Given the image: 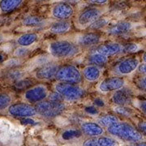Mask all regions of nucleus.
<instances>
[{
	"mask_svg": "<svg viewBox=\"0 0 146 146\" xmlns=\"http://www.w3.org/2000/svg\"><path fill=\"white\" fill-rule=\"evenodd\" d=\"M21 123H24V124H30V125L36 124L35 121L31 119L30 118H24V119H21Z\"/></svg>",
	"mask_w": 146,
	"mask_h": 146,
	"instance_id": "nucleus-41",
	"label": "nucleus"
},
{
	"mask_svg": "<svg viewBox=\"0 0 146 146\" xmlns=\"http://www.w3.org/2000/svg\"><path fill=\"white\" fill-rule=\"evenodd\" d=\"M142 59H143L144 63H146V50L144 52L143 55H142Z\"/></svg>",
	"mask_w": 146,
	"mask_h": 146,
	"instance_id": "nucleus-45",
	"label": "nucleus"
},
{
	"mask_svg": "<svg viewBox=\"0 0 146 146\" xmlns=\"http://www.w3.org/2000/svg\"><path fill=\"white\" fill-rule=\"evenodd\" d=\"M137 69H138V72L140 73L146 75V63H141V64H139Z\"/></svg>",
	"mask_w": 146,
	"mask_h": 146,
	"instance_id": "nucleus-40",
	"label": "nucleus"
},
{
	"mask_svg": "<svg viewBox=\"0 0 146 146\" xmlns=\"http://www.w3.org/2000/svg\"><path fill=\"white\" fill-rule=\"evenodd\" d=\"M36 113L45 118L52 119L60 115L65 110L63 102L42 101L34 106Z\"/></svg>",
	"mask_w": 146,
	"mask_h": 146,
	"instance_id": "nucleus-4",
	"label": "nucleus"
},
{
	"mask_svg": "<svg viewBox=\"0 0 146 146\" xmlns=\"http://www.w3.org/2000/svg\"><path fill=\"white\" fill-rule=\"evenodd\" d=\"M29 53V50L27 49L26 47H23L21 46L20 48L16 49L14 52V56H16L17 58H21V57H25L28 55V54Z\"/></svg>",
	"mask_w": 146,
	"mask_h": 146,
	"instance_id": "nucleus-33",
	"label": "nucleus"
},
{
	"mask_svg": "<svg viewBox=\"0 0 146 146\" xmlns=\"http://www.w3.org/2000/svg\"><path fill=\"white\" fill-rule=\"evenodd\" d=\"M49 51L53 57L58 59L71 58L80 52L79 46L67 40H58L51 42L49 46Z\"/></svg>",
	"mask_w": 146,
	"mask_h": 146,
	"instance_id": "nucleus-2",
	"label": "nucleus"
},
{
	"mask_svg": "<svg viewBox=\"0 0 146 146\" xmlns=\"http://www.w3.org/2000/svg\"><path fill=\"white\" fill-rule=\"evenodd\" d=\"M138 130L142 135H145L146 136V120L141 121L138 123Z\"/></svg>",
	"mask_w": 146,
	"mask_h": 146,
	"instance_id": "nucleus-37",
	"label": "nucleus"
},
{
	"mask_svg": "<svg viewBox=\"0 0 146 146\" xmlns=\"http://www.w3.org/2000/svg\"><path fill=\"white\" fill-rule=\"evenodd\" d=\"M36 2H43V1H46V0H35Z\"/></svg>",
	"mask_w": 146,
	"mask_h": 146,
	"instance_id": "nucleus-47",
	"label": "nucleus"
},
{
	"mask_svg": "<svg viewBox=\"0 0 146 146\" xmlns=\"http://www.w3.org/2000/svg\"><path fill=\"white\" fill-rule=\"evenodd\" d=\"M43 22H44V19L41 16H29L23 19L22 24L25 26L35 27L41 25Z\"/></svg>",
	"mask_w": 146,
	"mask_h": 146,
	"instance_id": "nucleus-25",
	"label": "nucleus"
},
{
	"mask_svg": "<svg viewBox=\"0 0 146 146\" xmlns=\"http://www.w3.org/2000/svg\"><path fill=\"white\" fill-rule=\"evenodd\" d=\"M94 106H96V107H103L106 105V102L102 98H95L94 100Z\"/></svg>",
	"mask_w": 146,
	"mask_h": 146,
	"instance_id": "nucleus-38",
	"label": "nucleus"
},
{
	"mask_svg": "<svg viewBox=\"0 0 146 146\" xmlns=\"http://www.w3.org/2000/svg\"><path fill=\"white\" fill-rule=\"evenodd\" d=\"M133 98V93L130 89L123 87L115 91L112 95L111 100L116 106H127L131 104Z\"/></svg>",
	"mask_w": 146,
	"mask_h": 146,
	"instance_id": "nucleus-11",
	"label": "nucleus"
},
{
	"mask_svg": "<svg viewBox=\"0 0 146 146\" xmlns=\"http://www.w3.org/2000/svg\"><path fill=\"white\" fill-rule=\"evenodd\" d=\"M80 131L82 133L89 137H98L104 133L103 127L100 125L98 123L95 122H85L81 124Z\"/></svg>",
	"mask_w": 146,
	"mask_h": 146,
	"instance_id": "nucleus-17",
	"label": "nucleus"
},
{
	"mask_svg": "<svg viewBox=\"0 0 146 146\" xmlns=\"http://www.w3.org/2000/svg\"><path fill=\"white\" fill-rule=\"evenodd\" d=\"M24 0H0V10L3 13H10L17 9Z\"/></svg>",
	"mask_w": 146,
	"mask_h": 146,
	"instance_id": "nucleus-21",
	"label": "nucleus"
},
{
	"mask_svg": "<svg viewBox=\"0 0 146 146\" xmlns=\"http://www.w3.org/2000/svg\"><path fill=\"white\" fill-rule=\"evenodd\" d=\"M82 74L74 65L66 64L58 68L55 78L59 82L77 84L82 80Z\"/></svg>",
	"mask_w": 146,
	"mask_h": 146,
	"instance_id": "nucleus-3",
	"label": "nucleus"
},
{
	"mask_svg": "<svg viewBox=\"0 0 146 146\" xmlns=\"http://www.w3.org/2000/svg\"><path fill=\"white\" fill-rule=\"evenodd\" d=\"M101 41V36L98 33L89 32L81 34L77 38V46L83 47H90L98 44Z\"/></svg>",
	"mask_w": 146,
	"mask_h": 146,
	"instance_id": "nucleus-16",
	"label": "nucleus"
},
{
	"mask_svg": "<svg viewBox=\"0 0 146 146\" xmlns=\"http://www.w3.org/2000/svg\"><path fill=\"white\" fill-rule=\"evenodd\" d=\"M115 112L117 115H122L124 117H130L132 115V110L127 106H117L115 108Z\"/></svg>",
	"mask_w": 146,
	"mask_h": 146,
	"instance_id": "nucleus-29",
	"label": "nucleus"
},
{
	"mask_svg": "<svg viewBox=\"0 0 146 146\" xmlns=\"http://www.w3.org/2000/svg\"><path fill=\"white\" fill-rule=\"evenodd\" d=\"M82 76L89 82L98 81L102 76V71L98 67L94 65H88L84 68L82 71Z\"/></svg>",
	"mask_w": 146,
	"mask_h": 146,
	"instance_id": "nucleus-19",
	"label": "nucleus"
},
{
	"mask_svg": "<svg viewBox=\"0 0 146 146\" xmlns=\"http://www.w3.org/2000/svg\"><path fill=\"white\" fill-rule=\"evenodd\" d=\"M48 98L50 101H52V102H63V101L62 96L59 94H58L57 92L51 93L50 95H48Z\"/></svg>",
	"mask_w": 146,
	"mask_h": 146,
	"instance_id": "nucleus-36",
	"label": "nucleus"
},
{
	"mask_svg": "<svg viewBox=\"0 0 146 146\" xmlns=\"http://www.w3.org/2000/svg\"><path fill=\"white\" fill-rule=\"evenodd\" d=\"M133 1H136V0H133Z\"/></svg>",
	"mask_w": 146,
	"mask_h": 146,
	"instance_id": "nucleus-48",
	"label": "nucleus"
},
{
	"mask_svg": "<svg viewBox=\"0 0 146 146\" xmlns=\"http://www.w3.org/2000/svg\"><path fill=\"white\" fill-rule=\"evenodd\" d=\"M136 85L140 89L146 91V75L136 80Z\"/></svg>",
	"mask_w": 146,
	"mask_h": 146,
	"instance_id": "nucleus-35",
	"label": "nucleus"
},
{
	"mask_svg": "<svg viewBox=\"0 0 146 146\" xmlns=\"http://www.w3.org/2000/svg\"><path fill=\"white\" fill-rule=\"evenodd\" d=\"M83 146H117L115 139L110 136L90 137L83 143Z\"/></svg>",
	"mask_w": 146,
	"mask_h": 146,
	"instance_id": "nucleus-18",
	"label": "nucleus"
},
{
	"mask_svg": "<svg viewBox=\"0 0 146 146\" xmlns=\"http://www.w3.org/2000/svg\"><path fill=\"white\" fill-rule=\"evenodd\" d=\"M139 64H140V62H139L138 58H126L118 63L115 69H116V72L119 75L127 76V75H130L133 72H135L138 68Z\"/></svg>",
	"mask_w": 146,
	"mask_h": 146,
	"instance_id": "nucleus-12",
	"label": "nucleus"
},
{
	"mask_svg": "<svg viewBox=\"0 0 146 146\" xmlns=\"http://www.w3.org/2000/svg\"><path fill=\"white\" fill-rule=\"evenodd\" d=\"M125 81L123 78L119 76H112L104 79L98 85V89L102 93L117 91L124 87Z\"/></svg>",
	"mask_w": 146,
	"mask_h": 146,
	"instance_id": "nucleus-10",
	"label": "nucleus"
},
{
	"mask_svg": "<svg viewBox=\"0 0 146 146\" xmlns=\"http://www.w3.org/2000/svg\"><path fill=\"white\" fill-rule=\"evenodd\" d=\"M22 76H23V73L21 72V71L11 69L8 72L6 73L5 78L10 81H16V82L17 80H21Z\"/></svg>",
	"mask_w": 146,
	"mask_h": 146,
	"instance_id": "nucleus-28",
	"label": "nucleus"
},
{
	"mask_svg": "<svg viewBox=\"0 0 146 146\" xmlns=\"http://www.w3.org/2000/svg\"><path fill=\"white\" fill-rule=\"evenodd\" d=\"M110 135L127 142L137 143L143 139V135L135 127L124 122H118L107 127Z\"/></svg>",
	"mask_w": 146,
	"mask_h": 146,
	"instance_id": "nucleus-1",
	"label": "nucleus"
},
{
	"mask_svg": "<svg viewBox=\"0 0 146 146\" xmlns=\"http://www.w3.org/2000/svg\"><path fill=\"white\" fill-rule=\"evenodd\" d=\"M87 1L89 3L94 5H105L109 2V0H87Z\"/></svg>",
	"mask_w": 146,
	"mask_h": 146,
	"instance_id": "nucleus-39",
	"label": "nucleus"
},
{
	"mask_svg": "<svg viewBox=\"0 0 146 146\" xmlns=\"http://www.w3.org/2000/svg\"><path fill=\"white\" fill-rule=\"evenodd\" d=\"M88 61L91 63V65H94L99 68V66H104L107 63L108 57L98 52H94L89 55Z\"/></svg>",
	"mask_w": 146,
	"mask_h": 146,
	"instance_id": "nucleus-23",
	"label": "nucleus"
},
{
	"mask_svg": "<svg viewBox=\"0 0 146 146\" xmlns=\"http://www.w3.org/2000/svg\"><path fill=\"white\" fill-rule=\"evenodd\" d=\"M84 111H85L86 114H88V115H98V113H99L98 108H97L96 106H86V107L84 108Z\"/></svg>",
	"mask_w": 146,
	"mask_h": 146,
	"instance_id": "nucleus-34",
	"label": "nucleus"
},
{
	"mask_svg": "<svg viewBox=\"0 0 146 146\" xmlns=\"http://www.w3.org/2000/svg\"><path fill=\"white\" fill-rule=\"evenodd\" d=\"M55 92L59 94L63 100L68 102H74L82 98L84 91L82 88L76 84L59 82L54 86Z\"/></svg>",
	"mask_w": 146,
	"mask_h": 146,
	"instance_id": "nucleus-5",
	"label": "nucleus"
},
{
	"mask_svg": "<svg viewBox=\"0 0 146 146\" xmlns=\"http://www.w3.org/2000/svg\"><path fill=\"white\" fill-rule=\"evenodd\" d=\"M3 60H4V57H3V55H2V54H0V63L3 62Z\"/></svg>",
	"mask_w": 146,
	"mask_h": 146,
	"instance_id": "nucleus-46",
	"label": "nucleus"
},
{
	"mask_svg": "<svg viewBox=\"0 0 146 146\" xmlns=\"http://www.w3.org/2000/svg\"><path fill=\"white\" fill-rule=\"evenodd\" d=\"M83 135L82 131L80 129H68L62 133V139L64 141H72L80 138Z\"/></svg>",
	"mask_w": 146,
	"mask_h": 146,
	"instance_id": "nucleus-26",
	"label": "nucleus"
},
{
	"mask_svg": "<svg viewBox=\"0 0 146 146\" xmlns=\"http://www.w3.org/2000/svg\"><path fill=\"white\" fill-rule=\"evenodd\" d=\"M71 29V23L67 21H58L53 23L50 27V32L54 34H64Z\"/></svg>",
	"mask_w": 146,
	"mask_h": 146,
	"instance_id": "nucleus-20",
	"label": "nucleus"
},
{
	"mask_svg": "<svg viewBox=\"0 0 146 146\" xmlns=\"http://www.w3.org/2000/svg\"><path fill=\"white\" fill-rule=\"evenodd\" d=\"M58 68V67L55 63H46L42 67L37 69L35 76L39 80H50L55 78Z\"/></svg>",
	"mask_w": 146,
	"mask_h": 146,
	"instance_id": "nucleus-13",
	"label": "nucleus"
},
{
	"mask_svg": "<svg viewBox=\"0 0 146 146\" xmlns=\"http://www.w3.org/2000/svg\"><path fill=\"white\" fill-rule=\"evenodd\" d=\"M140 109L141 110V111L146 115V101L145 102H141L140 104Z\"/></svg>",
	"mask_w": 146,
	"mask_h": 146,
	"instance_id": "nucleus-43",
	"label": "nucleus"
},
{
	"mask_svg": "<svg viewBox=\"0 0 146 146\" xmlns=\"http://www.w3.org/2000/svg\"><path fill=\"white\" fill-rule=\"evenodd\" d=\"M133 28V24L127 21H121L116 24L110 25L106 29V33L110 35L113 36H120L124 35L130 32Z\"/></svg>",
	"mask_w": 146,
	"mask_h": 146,
	"instance_id": "nucleus-15",
	"label": "nucleus"
},
{
	"mask_svg": "<svg viewBox=\"0 0 146 146\" xmlns=\"http://www.w3.org/2000/svg\"><path fill=\"white\" fill-rule=\"evenodd\" d=\"M96 52L100 53L106 57H110L123 52V46L117 42H108L100 45L97 48Z\"/></svg>",
	"mask_w": 146,
	"mask_h": 146,
	"instance_id": "nucleus-14",
	"label": "nucleus"
},
{
	"mask_svg": "<svg viewBox=\"0 0 146 146\" xmlns=\"http://www.w3.org/2000/svg\"><path fill=\"white\" fill-rule=\"evenodd\" d=\"M135 146H146V142H143V141H139L136 143Z\"/></svg>",
	"mask_w": 146,
	"mask_h": 146,
	"instance_id": "nucleus-44",
	"label": "nucleus"
},
{
	"mask_svg": "<svg viewBox=\"0 0 146 146\" xmlns=\"http://www.w3.org/2000/svg\"><path fill=\"white\" fill-rule=\"evenodd\" d=\"M9 115L17 118H31L37 114L35 107L27 103H15L8 107Z\"/></svg>",
	"mask_w": 146,
	"mask_h": 146,
	"instance_id": "nucleus-7",
	"label": "nucleus"
},
{
	"mask_svg": "<svg viewBox=\"0 0 146 146\" xmlns=\"http://www.w3.org/2000/svg\"><path fill=\"white\" fill-rule=\"evenodd\" d=\"M104 9L99 7H91L83 10L76 18V25L80 29L89 28L95 21L102 17Z\"/></svg>",
	"mask_w": 146,
	"mask_h": 146,
	"instance_id": "nucleus-6",
	"label": "nucleus"
},
{
	"mask_svg": "<svg viewBox=\"0 0 146 146\" xmlns=\"http://www.w3.org/2000/svg\"><path fill=\"white\" fill-rule=\"evenodd\" d=\"M48 89L43 84L32 86L27 89L24 94V98L29 103H38L48 98Z\"/></svg>",
	"mask_w": 146,
	"mask_h": 146,
	"instance_id": "nucleus-8",
	"label": "nucleus"
},
{
	"mask_svg": "<svg viewBox=\"0 0 146 146\" xmlns=\"http://www.w3.org/2000/svg\"><path fill=\"white\" fill-rule=\"evenodd\" d=\"M33 84V80H29V79H25V80H19L16 83L14 84L13 87L16 90H22V89H29L32 87Z\"/></svg>",
	"mask_w": 146,
	"mask_h": 146,
	"instance_id": "nucleus-27",
	"label": "nucleus"
},
{
	"mask_svg": "<svg viewBox=\"0 0 146 146\" xmlns=\"http://www.w3.org/2000/svg\"><path fill=\"white\" fill-rule=\"evenodd\" d=\"M38 39V35L34 33H25L18 37L17 39V44L19 46L23 47H28L34 44Z\"/></svg>",
	"mask_w": 146,
	"mask_h": 146,
	"instance_id": "nucleus-22",
	"label": "nucleus"
},
{
	"mask_svg": "<svg viewBox=\"0 0 146 146\" xmlns=\"http://www.w3.org/2000/svg\"><path fill=\"white\" fill-rule=\"evenodd\" d=\"M74 7L66 3H56L51 8V16L58 21H67L74 15Z\"/></svg>",
	"mask_w": 146,
	"mask_h": 146,
	"instance_id": "nucleus-9",
	"label": "nucleus"
},
{
	"mask_svg": "<svg viewBox=\"0 0 146 146\" xmlns=\"http://www.w3.org/2000/svg\"><path fill=\"white\" fill-rule=\"evenodd\" d=\"M139 50V46L136 43H128L125 46H123V52L134 53Z\"/></svg>",
	"mask_w": 146,
	"mask_h": 146,
	"instance_id": "nucleus-32",
	"label": "nucleus"
},
{
	"mask_svg": "<svg viewBox=\"0 0 146 146\" xmlns=\"http://www.w3.org/2000/svg\"><path fill=\"white\" fill-rule=\"evenodd\" d=\"M57 3H69V4H72V3H78L80 0H56Z\"/></svg>",
	"mask_w": 146,
	"mask_h": 146,
	"instance_id": "nucleus-42",
	"label": "nucleus"
},
{
	"mask_svg": "<svg viewBox=\"0 0 146 146\" xmlns=\"http://www.w3.org/2000/svg\"><path fill=\"white\" fill-rule=\"evenodd\" d=\"M11 102V97L7 94H0V110L9 107Z\"/></svg>",
	"mask_w": 146,
	"mask_h": 146,
	"instance_id": "nucleus-30",
	"label": "nucleus"
},
{
	"mask_svg": "<svg viewBox=\"0 0 146 146\" xmlns=\"http://www.w3.org/2000/svg\"><path fill=\"white\" fill-rule=\"evenodd\" d=\"M109 23V21L106 18H102V17H100L98 20L94 22V24L89 27V29H102V27H105L107 24Z\"/></svg>",
	"mask_w": 146,
	"mask_h": 146,
	"instance_id": "nucleus-31",
	"label": "nucleus"
},
{
	"mask_svg": "<svg viewBox=\"0 0 146 146\" xmlns=\"http://www.w3.org/2000/svg\"><path fill=\"white\" fill-rule=\"evenodd\" d=\"M118 122H119L118 117L116 115H111V114L102 115L98 119V123L102 127H106L113 125Z\"/></svg>",
	"mask_w": 146,
	"mask_h": 146,
	"instance_id": "nucleus-24",
	"label": "nucleus"
}]
</instances>
